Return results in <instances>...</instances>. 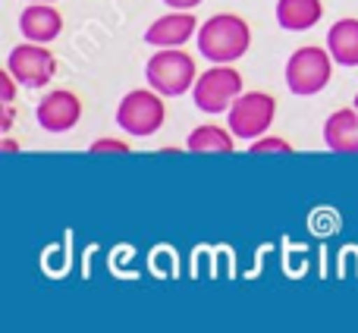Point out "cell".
Masks as SVG:
<instances>
[{
	"mask_svg": "<svg viewBox=\"0 0 358 333\" xmlns=\"http://www.w3.org/2000/svg\"><path fill=\"white\" fill-rule=\"evenodd\" d=\"M198 50L210 63H236L252 48V29L236 13H214L198 25Z\"/></svg>",
	"mask_w": 358,
	"mask_h": 333,
	"instance_id": "obj_1",
	"label": "cell"
},
{
	"mask_svg": "<svg viewBox=\"0 0 358 333\" xmlns=\"http://www.w3.org/2000/svg\"><path fill=\"white\" fill-rule=\"evenodd\" d=\"M145 79L164 98H179V94L195 88V79H198L195 57L179 48H161L145 63Z\"/></svg>",
	"mask_w": 358,
	"mask_h": 333,
	"instance_id": "obj_2",
	"label": "cell"
},
{
	"mask_svg": "<svg viewBox=\"0 0 358 333\" xmlns=\"http://www.w3.org/2000/svg\"><path fill=\"white\" fill-rule=\"evenodd\" d=\"M164 120H167V104L164 94L155 88H132L129 94H123L117 107V126L132 139H151L155 132H161Z\"/></svg>",
	"mask_w": 358,
	"mask_h": 333,
	"instance_id": "obj_3",
	"label": "cell"
},
{
	"mask_svg": "<svg viewBox=\"0 0 358 333\" xmlns=\"http://www.w3.org/2000/svg\"><path fill=\"white\" fill-rule=\"evenodd\" d=\"M334 57L324 48H299L296 54L286 60V88L299 98H311V94H321L324 88L334 79Z\"/></svg>",
	"mask_w": 358,
	"mask_h": 333,
	"instance_id": "obj_4",
	"label": "cell"
},
{
	"mask_svg": "<svg viewBox=\"0 0 358 333\" xmlns=\"http://www.w3.org/2000/svg\"><path fill=\"white\" fill-rule=\"evenodd\" d=\"M273 117H277V98H271L267 92H242L227 111V126L236 139L255 142L271 132Z\"/></svg>",
	"mask_w": 358,
	"mask_h": 333,
	"instance_id": "obj_5",
	"label": "cell"
},
{
	"mask_svg": "<svg viewBox=\"0 0 358 333\" xmlns=\"http://www.w3.org/2000/svg\"><path fill=\"white\" fill-rule=\"evenodd\" d=\"M242 94V76L239 69H233V63H214L210 69H204L195 79L192 98L201 113H227L233 107V101Z\"/></svg>",
	"mask_w": 358,
	"mask_h": 333,
	"instance_id": "obj_6",
	"label": "cell"
},
{
	"mask_svg": "<svg viewBox=\"0 0 358 333\" xmlns=\"http://www.w3.org/2000/svg\"><path fill=\"white\" fill-rule=\"evenodd\" d=\"M6 69L19 79L22 88H44L57 73V57L48 44L22 41L6 54Z\"/></svg>",
	"mask_w": 358,
	"mask_h": 333,
	"instance_id": "obj_7",
	"label": "cell"
},
{
	"mask_svg": "<svg viewBox=\"0 0 358 333\" xmlns=\"http://www.w3.org/2000/svg\"><path fill=\"white\" fill-rule=\"evenodd\" d=\"M35 120L44 132H50V136L69 132L82 120V98L76 92H69V88H54V92H48L41 101H38Z\"/></svg>",
	"mask_w": 358,
	"mask_h": 333,
	"instance_id": "obj_8",
	"label": "cell"
},
{
	"mask_svg": "<svg viewBox=\"0 0 358 333\" xmlns=\"http://www.w3.org/2000/svg\"><path fill=\"white\" fill-rule=\"evenodd\" d=\"M192 35H198V19L192 10H170L145 29V41L151 48H182Z\"/></svg>",
	"mask_w": 358,
	"mask_h": 333,
	"instance_id": "obj_9",
	"label": "cell"
},
{
	"mask_svg": "<svg viewBox=\"0 0 358 333\" xmlns=\"http://www.w3.org/2000/svg\"><path fill=\"white\" fill-rule=\"evenodd\" d=\"M19 31L25 41L50 44L60 38L63 31V16L54 3H29L19 13Z\"/></svg>",
	"mask_w": 358,
	"mask_h": 333,
	"instance_id": "obj_10",
	"label": "cell"
},
{
	"mask_svg": "<svg viewBox=\"0 0 358 333\" xmlns=\"http://www.w3.org/2000/svg\"><path fill=\"white\" fill-rule=\"evenodd\" d=\"M324 142L336 155H358V111L340 107L324 120Z\"/></svg>",
	"mask_w": 358,
	"mask_h": 333,
	"instance_id": "obj_11",
	"label": "cell"
},
{
	"mask_svg": "<svg viewBox=\"0 0 358 333\" xmlns=\"http://www.w3.org/2000/svg\"><path fill=\"white\" fill-rule=\"evenodd\" d=\"M321 0H277V22L286 31H308L321 22Z\"/></svg>",
	"mask_w": 358,
	"mask_h": 333,
	"instance_id": "obj_12",
	"label": "cell"
},
{
	"mask_svg": "<svg viewBox=\"0 0 358 333\" xmlns=\"http://www.w3.org/2000/svg\"><path fill=\"white\" fill-rule=\"evenodd\" d=\"M327 50L340 66H358V19H336L330 25Z\"/></svg>",
	"mask_w": 358,
	"mask_h": 333,
	"instance_id": "obj_13",
	"label": "cell"
},
{
	"mask_svg": "<svg viewBox=\"0 0 358 333\" xmlns=\"http://www.w3.org/2000/svg\"><path fill=\"white\" fill-rule=\"evenodd\" d=\"M185 148L195 151V155H229V151H236V136L233 129H223L217 123H204L189 132Z\"/></svg>",
	"mask_w": 358,
	"mask_h": 333,
	"instance_id": "obj_14",
	"label": "cell"
},
{
	"mask_svg": "<svg viewBox=\"0 0 358 333\" xmlns=\"http://www.w3.org/2000/svg\"><path fill=\"white\" fill-rule=\"evenodd\" d=\"M252 155H292V145L280 136H261L255 142H248Z\"/></svg>",
	"mask_w": 358,
	"mask_h": 333,
	"instance_id": "obj_15",
	"label": "cell"
},
{
	"mask_svg": "<svg viewBox=\"0 0 358 333\" xmlns=\"http://www.w3.org/2000/svg\"><path fill=\"white\" fill-rule=\"evenodd\" d=\"M88 151H92V155H129L132 145L126 142V139H117V136H101L88 145Z\"/></svg>",
	"mask_w": 358,
	"mask_h": 333,
	"instance_id": "obj_16",
	"label": "cell"
},
{
	"mask_svg": "<svg viewBox=\"0 0 358 333\" xmlns=\"http://www.w3.org/2000/svg\"><path fill=\"white\" fill-rule=\"evenodd\" d=\"M16 85H19V79L10 73V69H3V73H0V88H3V104H13V101H16Z\"/></svg>",
	"mask_w": 358,
	"mask_h": 333,
	"instance_id": "obj_17",
	"label": "cell"
},
{
	"mask_svg": "<svg viewBox=\"0 0 358 333\" xmlns=\"http://www.w3.org/2000/svg\"><path fill=\"white\" fill-rule=\"evenodd\" d=\"M164 3H167L170 10H195L201 0H164Z\"/></svg>",
	"mask_w": 358,
	"mask_h": 333,
	"instance_id": "obj_18",
	"label": "cell"
},
{
	"mask_svg": "<svg viewBox=\"0 0 358 333\" xmlns=\"http://www.w3.org/2000/svg\"><path fill=\"white\" fill-rule=\"evenodd\" d=\"M0 129L3 132L13 129V104H3V113H0Z\"/></svg>",
	"mask_w": 358,
	"mask_h": 333,
	"instance_id": "obj_19",
	"label": "cell"
},
{
	"mask_svg": "<svg viewBox=\"0 0 358 333\" xmlns=\"http://www.w3.org/2000/svg\"><path fill=\"white\" fill-rule=\"evenodd\" d=\"M0 151H3V155H16L19 145L13 142V139H3V142H0Z\"/></svg>",
	"mask_w": 358,
	"mask_h": 333,
	"instance_id": "obj_20",
	"label": "cell"
},
{
	"mask_svg": "<svg viewBox=\"0 0 358 333\" xmlns=\"http://www.w3.org/2000/svg\"><path fill=\"white\" fill-rule=\"evenodd\" d=\"M31 3H54V0H31Z\"/></svg>",
	"mask_w": 358,
	"mask_h": 333,
	"instance_id": "obj_21",
	"label": "cell"
},
{
	"mask_svg": "<svg viewBox=\"0 0 358 333\" xmlns=\"http://www.w3.org/2000/svg\"><path fill=\"white\" fill-rule=\"evenodd\" d=\"M355 111H358V94H355Z\"/></svg>",
	"mask_w": 358,
	"mask_h": 333,
	"instance_id": "obj_22",
	"label": "cell"
}]
</instances>
